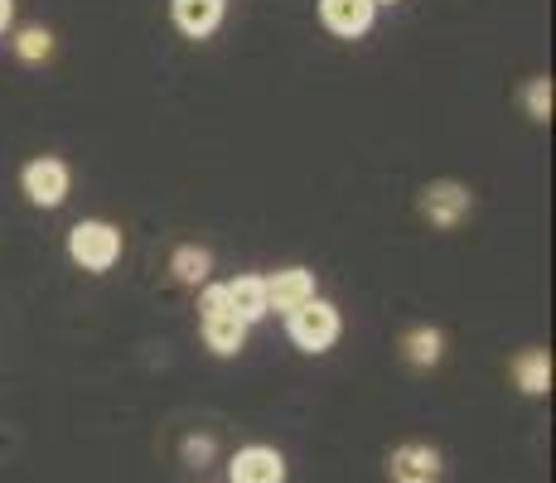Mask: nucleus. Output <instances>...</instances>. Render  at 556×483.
I'll use <instances>...</instances> for the list:
<instances>
[{
	"label": "nucleus",
	"mask_w": 556,
	"mask_h": 483,
	"mask_svg": "<svg viewBox=\"0 0 556 483\" xmlns=\"http://www.w3.org/2000/svg\"><path fill=\"white\" fill-rule=\"evenodd\" d=\"M68 256H73V266H83V271H92V276L112 271V266L122 262V228H112V223H102V218L73 223Z\"/></svg>",
	"instance_id": "obj_1"
},
{
	"label": "nucleus",
	"mask_w": 556,
	"mask_h": 483,
	"mask_svg": "<svg viewBox=\"0 0 556 483\" xmlns=\"http://www.w3.org/2000/svg\"><path fill=\"white\" fill-rule=\"evenodd\" d=\"M291 343L301 353H325V348H334V339H339V329H344V319H339V309L329 305V300H305L301 309H291Z\"/></svg>",
	"instance_id": "obj_2"
},
{
	"label": "nucleus",
	"mask_w": 556,
	"mask_h": 483,
	"mask_svg": "<svg viewBox=\"0 0 556 483\" xmlns=\"http://www.w3.org/2000/svg\"><path fill=\"white\" fill-rule=\"evenodd\" d=\"M68 165H63L59 155H39L25 165V175H20V189H25V199L35 203V208H59L63 199H68Z\"/></svg>",
	"instance_id": "obj_3"
},
{
	"label": "nucleus",
	"mask_w": 556,
	"mask_h": 483,
	"mask_svg": "<svg viewBox=\"0 0 556 483\" xmlns=\"http://www.w3.org/2000/svg\"><path fill=\"white\" fill-rule=\"evenodd\" d=\"M319 20H325L329 35L339 39H363L378 20V5L372 0H319Z\"/></svg>",
	"instance_id": "obj_4"
},
{
	"label": "nucleus",
	"mask_w": 556,
	"mask_h": 483,
	"mask_svg": "<svg viewBox=\"0 0 556 483\" xmlns=\"http://www.w3.org/2000/svg\"><path fill=\"white\" fill-rule=\"evenodd\" d=\"M305 300H315V276H309L305 266H286V271L266 276V309L291 315V309H301Z\"/></svg>",
	"instance_id": "obj_5"
},
{
	"label": "nucleus",
	"mask_w": 556,
	"mask_h": 483,
	"mask_svg": "<svg viewBox=\"0 0 556 483\" xmlns=\"http://www.w3.org/2000/svg\"><path fill=\"white\" fill-rule=\"evenodd\" d=\"M469 203H475L469 189L455 185V179H441V185H431L421 193V213L435 223V228H455V223L469 213Z\"/></svg>",
	"instance_id": "obj_6"
},
{
	"label": "nucleus",
	"mask_w": 556,
	"mask_h": 483,
	"mask_svg": "<svg viewBox=\"0 0 556 483\" xmlns=\"http://www.w3.org/2000/svg\"><path fill=\"white\" fill-rule=\"evenodd\" d=\"M228 474L232 483H286V459L266 445H252V449H238Z\"/></svg>",
	"instance_id": "obj_7"
},
{
	"label": "nucleus",
	"mask_w": 556,
	"mask_h": 483,
	"mask_svg": "<svg viewBox=\"0 0 556 483\" xmlns=\"http://www.w3.org/2000/svg\"><path fill=\"white\" fill-rule=\"evenodd\" d=\"M392 483H441V455L431 445H402L392 455Z\"/></svg>",
	"instance_id": "obj_8"
},
{
	"label": "nucleus",
	"mask_w": 556,
	"mask_h": 483,
	"mask_svg": "<svg viewBox=\"0 0 556 483\" xmlns=\"http://www.w3.org/2000/svg\"><path fill=\"white\" fill-rule=\"evenodd\" d=\"M175 25L189 39H208L223 25V0H175Z\"/></svg>",
	"instance_id": "obj_9"
},
{
	"label": "nucleus",
	"mask_w": 556,
	"mask_h": 483,
	"mask_svg": "<svg viewBox=\"0 0 556 483\" xmlns=\"http://www.w3.org/2000/svg\"><path fill=\"white\" fill-rule=\"evenodd\" d=\"M242 339H248V325H242L232 309H223V315H203V343H208L218 358H232V353L242 348Z\"/></svg>",
	"instance_id": "obj_10"
},
{
	"label": "nucleus",
	"mask_w": 556,
	"mask_h": 483,
	"mask_svg": "<svg viewBox=\"0 0 556 483\" xmlns=\"http://www.w3.org/2000/svg\"><path fill=\"white\" fill-rule=\"evenodd\" d=\"M228 305L242 325H256V319L266 315V281L262 276H238V281H228Z\"/></svg>",
	"instance_id": "obj_11"
},
{
	"label": "nucleus",
	"mask_w": 556,
	"mask_h": 483,
	"mask_svg": "<svg viewBox=\"0 0 556 483\" xmlns=\"http://www.w3.org/2000/svg\"><path fill=\"white\" fill-rule=\"evenodd\" d=\"M513 378H518V386L528 396H542L552 386V358L542 348H528L518 363H513Z\"/></svg>",
	"instance_id": "obj_12"
},
{
	"label": "nucleus",
	"mask_w": 556,
	"mask_h": 483,
	"mask_svg": "<svg viewBox=\"0 0 556 483\" xmlns=\"http://www.w3.org/2000/svg\"><path fill=\"white\" fill-rule=\"evenodd\" d=\"M402 348H406V358H412L416 368H431V363H441L445 339H441V329H412V334L402 339Z\"/></svg>",
	"instance_id": "obj_13"
},
{
	"label": "nucleus",
	"mask_w": 556,
	"mask_h": 483,
	"mask_svg": "<svg viewBox=\"0 0 556 483\" xmlns=\"http://www.w3.org/2000/svg\"><path fill=\"white\" fill-rule=\"evenodd\" d=\"M208 266H213V256L203 252V246H179L175 262H169V271H175L185 285H203L208 281Z\"/></svg>",
	"instance_id": "obj_14"
},
{
	"label": "nucleus",
	"mask_w": 556,
	"mask_h": 483,
	"mask_svg": "<svg viewBox=\"0 0 556 483\" xmlns=\"http://www.w3.org/2000/svg\"><path fill=\"white\" fill-rule=\"evenodd\" d=\"M15 53L25 63H45L49 53H53V35H49V29H39V25H25L15 35Z\"/></svg>",
	"instance_id": "obj_15"
},
{
	"label": "nucleus",
	"mask_w": 556,
	"mask_h": 483,
	"mask_svg": "<svg viewBox=\"0 0 556 483\" xmlns=\"http://www.w3.org/2000/svg\"><path fill=\"white\" fill-rule=\"evenodd\" d=\"M522 102H528L532 122H547V116H552V82L547 78H532L528 92H522Z\"/></svg>",
	"instance_id": "obj_16"
},
{
	"label": "nucleus",
	"mask_w": 556,
	"mask_h": 483,
	"mask_svg": "<svg viewBox=\"0 0 556 483\" xmlns=\"http://www.w3.org/2000/svg\"><path fill=\"white\" fill-rule=\"evenodd\" d=\"M199 309H203V315H223V309H232L228 305V285H203Z\"/></svg>",
	"instance_id": "obj_17"
},
{
	"label": "nucleus",
	"mask_w": 556,
	"mask_h": 483,
	"mask_svg": "<svg viewBox=\"0 0 556 483\" xmlns=\"http://www.w3.org/2000/svg\"><path fill=\"white\" fill-rule=\"evenodd\" d=\"M185 455H189V459H199V465H203V459L213 455V440H189V445H185Z\"/></svg>",
	"instance_id": "obj_18"
},
{
	"label": "nucleus",
	"mask_w": 556,
	"mask_h": 483,
	"mask_svg": "<svg viewBox=\"0 0 556 483\" xmlns=\"http://www.w3.org/2000/svg\"><path fill=\"white\" fill-rule=\"evenodd\" d=\"M10 20H15V0H0V35L10 29Z\"/></svg>",
	"instance_id": "obj_19"
},
{
	"label": "nucleus",
	"mask_w": 556,
	"mask_h": 483,
	"mask_svg": "<svg viewBox=\"0 0 556 483\" xmlns=\"http://www.w3.org/2000/svg\"><path fill=\"white\" fill-rule=\"evenodd\" d=\"M372 5H397V0H372Z\"/></svg>",
	"instance_id": "obj_20"
}]
</instances>
